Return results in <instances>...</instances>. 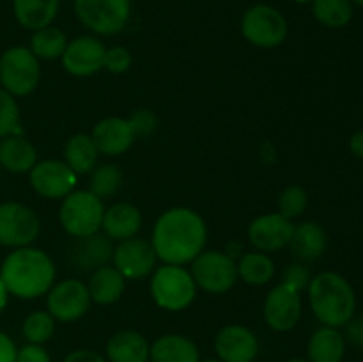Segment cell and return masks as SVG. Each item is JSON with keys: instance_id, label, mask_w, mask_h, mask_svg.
Wrapping results in <instances>:
<instances>
[{"instance_id": "obj_1", "label": "cell", "mask_w": 363, "mask_h": 362, "mask_svg": "<svg viewBox=\"0 0 363 362\" xmlns=\"http://www.w3.org/2000/svg\"><path fill=\"white\" fill-rule=\"evenodd\" d=\"M208 227L202 216L190 208H170L156 220L152 248L165 265L191 263L206 247Z\"/></svg>"}, {"instance_id": "obj_2", "label": "cell", "mask_w": 363, "mask_h": 362, "mask_svg": "<svg viewBox=\"0 0 363 362\" xmlns=\"http://www.w3.org/2000/svg\"><path fill=\"white\" fill-rule=\"evenodd\" d=\"M0 279L7 293L30 300L48 293L55 280V266L46 252L20 247L4 259Z\"/></svg>"}, {"instance_id": "obj_3", "label": "cell", "mask_w": 363, "mask_h": 362, "mask_svg": "<svg viewBox=\"0 0 363 362\" xmlns=\"http://www.w3.org/2000/svg\"><path fill=\"white\" fill-rule=\"evenodd\" d=\"M308 300L315 318L325 327L333 329L346 325L357 309L354 290L335 272H323L311 280Z\"/></svg>"}, {"instance_id": "obj_4", "label": "cell", "mask_w": 363, "mask_h": 362, "mask_svg": "<svg viewBox=\"0 0 363 362\" xmlns=\"http://www.w3.org/2000/svg\"><path fill=\"white\" fill-rule=\"evenodd\" d=\"M105 206L99 197L89 190L71 192L64 197L59 220L64 231L74 238H85L101 229Z\"/></svg>"}, {"instance_id": "obj_5", "label": "cell", "mask_w": 363, "mask_h": 362, "mask_svg": "<svg viewBox=\"0 0 363 362\" xmlns=\"http://www.w3.org/2000/svg\"><path fill=\"white\" fill-rule=\"evenodd\" d=\"M151 295L160 307L183 311L197 295V284L188 270L177 265H163L152 273Z\"/></svg>"}, {"instance_id": "obj_6", "label": "cell", "mask_w": 363, "mask_h": 362, "mask_svg": "<svg viewBox=\"0 0 363 362\" xmlns=\"http://www.w3.org/2000/svg\"><path fill=\"white\" fill-rule=\"evenodd\" d=\"M39 59L25 46H13L0 57V84L13 96H27L38 87Z\"/></svg>"}, {"instance_id": "obj_7", "label": "cell", "mask_w": 363, "mask_h": 362, "mask_svg": "<svg viewBox=\"0 0 363 362\" xmlns=\"http://www.w3.org/2000/svg\"><path fill=\"white\" fill-rule=\"evenodd\" d=\"M74 13L89 31L116 35L130 20L131 0H74Z\"/></svg>"}, {"instance_id": "obj_8", "label": "cell", "mask_w": 363, "mask_h": 362, "mask_svg": "<svg viewBox=\"0 0 363 362\" xmlns=\"http://www.w3.org/2000/svg\"><path fill=\"white\" fill-rule=\"evenodd\" d=\"M245 39L259 48H275L287 35V21L284 14L268 4L252 6L241 20Z\"/></svg>"}, {"instance_id": "obj_9", "label": "cell", "mask_w": 363, "mask_h": 362, "mask_svg": "<svg viewBox=\"0 0 363 362\" xmlns=\"http://www.w3.org/2000/svg\"><path fill=\"white\" fill-rule=\"evenodd\" d=\"M191 277L204 291L220 295L229 291L238 279V265L220 251H202L191 261Z\"/></svg>"}, {"instance_id": "obj_10", "label": "cell", "mask_w": 363, "mask_h": 362, "mask_svg": "<svg viewBox=\"0 0 363 362\" xmlns=\"http://www.w3.org/2000/svg\"><path fill=\"white\" fill-rule=\"evenodd\" d=\"M41 222L34 209L21 202L0 204V245L4 247H28L38 238Z\"/></svg>"}, {"instance_id": "obj_11", "label": "cell", "mask_w": 363, "mask_h": 362, "mask_svg": "<svg viewBox=\"0 0 363 362\" xmlns=\"http://www.w3.org/2000/svg\"><path fill=\"white\" fill-rule=\"evenodd\" d=\"M46 307L53 319L71 323L80 319L91 307V295L87 286L78 279H66L50 287Z\"/></svg>"}, {"instance_id": "obj_12", "label": "cell", "mask_w": 363, "mask_h": 362, "mask_svg": "<svg viewBox=\"0 0 363 362\" xmlns=\"http://www.w3.org/2000/svg\"><path fill=\"white\" fill-rule=\"evenodd\" d=\"M30 185L39 195L46 199H64L77 185V174L66 162L43 160L30 170Z\"/></svg>"}, {"instance_id": "obj_13", "label": "cell", "mask_w": 363, "mask_h": 362, "mask_svg": "<svg viewBox=\"0 0 363 362\" xmlns=\"http://www.w3.org/2000/svg\"><path fill=\"white\" fill-rule=\"evenodd\" d=\"M301 318L300 291L280 283L273 287L264 300V319L277 332L294 329Z\"/></svg>"}, {"instance_id": "obj_14", "label": "cell", "mask_w": 363, "mask_h": 362, "mask_svg": "<svg viewBox=\"0 0 363 362\" xmlns=\"http://www.w3.org/2000/svg\"><path fill=\"white\" fill-rule=\"evenodd\" d=\"M106 48L94 35H80L67 43L62 53V66L74 77H91L105 66Z\"/></svg>"}, {"instance_id": "obj_15", "label": "cell", "mask_w": 363, "mask_h": 362, "mask_svg": "<svg viewBox=\"0 0 363 362\" xmlns=\"http://www.w3.org/2000/svg\"><path fill=\"white\" fill-rule=\"evenodd\" d=\"M113 266L124 279H144L156 266V252L149 241L142 238H128L113 248Z\"/></svg>"}, {"instance_id": "obj_16", "label": "cell", "mask_w": 363, "mask_h": 362, "mask_svg": "<svg viewBox=\"0 0 363 362\" xmlns=\"http://www.w3.org/2000/svg\"><path fill=\"white\" fill-rule=\"evenodd\" d=\"M293 233V220L286 219L280 213L261 215L248 226V240L261 252H275L287 247Z\"/></svg>"}, {"instance_id": "obj_17", "label": "cell", "mask_w": 363, "mask_h": 362, "mask_svg": "<svg viewBox=\"0 0 363 362\" xmlns=\"http://www.w3.org/2000/svg\"><path fill=\"white\" fill-rule=\"evenodd\" d=\"M215 350L222 362H254L259 353V341L243 325H227L216 334Z\"/></svg>"}, {"instance_id": "obj_18", "label": "cell", "mask_w": 363, "mask_h": 362, "mask_svg": "<svg viewBox=\"0 0 363 362\" xmlns=\"http://www.w3.org/2000/svg\"><path fill=\"white\" fill-rule=\"evenodd\" d=\"M92 141L99 153L106 156H119L131 148L135 131L130 121L123 117H106L101 119L92 130Z\"/></svg>"}, {"instance_id": "obj_19", "label": "cell", "mask_w": 363, "mask_h": 362, "mask_svg": "<svg viewBox=\"0 0 363 362\" xmlns=\"http://www.w3.org/2000/svg\"><path fill=\"white\" fill-rule=\"evenodd\" d=\"M113 256L112 241L106 234H91L78 238L77 243L71 245L69 259L82 272H94L101 266L108 265Z\"/></svg>"}, {"instance_id": "obj_20", "label": "cell", "mask_w": 363, "mask_h": 362, "mask_svg": "<svg viewBox=\"0 0 363 362\" xmlns=\"http://www.w3.org/2000/svg\"><path fill=\"white\" fill-rule=\"evenodd\" d=\"M142 227V215L137 206L130 202H116L105 209L101 229L110 240L123 241L137 236Z\"/></svg>"}, {"instance_id": "obj_21", "label": "cell", "mask_w": 363, "mask_h": 362, "mask_svg": "<svg viewBox=\"0 0 363 362\" xmlns=\"http://www.w3.org/2000/svg\"><path fill=\"white\" fill-rule=\"evenodd\" d=\"M147 339L135 330H119L106 343V357L110 362H147Z\"/></svg>"}, {"instance_id": "obj_22", "label": "cell", "mask_w": 363, "mask_h": 362, "mask_svg": "<svg viewBox=\"0 0 363 362\" xmlns=\"http://www.w3.org/2000/svg\"><path fill=\"white\" fill-rule=\"evenodd\" d=\"M151 362H201L197 344L179 334L158 337L149 350Z\"/></svg>"}, {"instance_id": "obj_23", "label": "cell", "mask_w": 363, "mask_h": 362, "mask_svg": "<svg viewBox=\"0 0 363 362\" xmlns=\"http://www.w3.org/2000/svg\"><path fill=\"white\" fill-rule=\"evenodd\" d=\"M308 362H342L346 337L333 327H325L312 334L307 346Z\"/></svg>"}, {"instance_id": "obj_24", "label": "cell", "mask_w": 363, "mask_h": 362, "mask_svg": "<svg viewBox=\"0 0 363 362\" xmlns=\"http://www.w3.org/2000/svg\"><path fill=\"white\" fill-rule=\"evenodd\" d=\"M126 287V279L116 266H101L94 270L89 280V295L91 300L99 305H108L119 300Z\"/></svg>"}, {"instance_id": "obj_25", "label": "cell", "mask_w": 363, "mask_h": 362, "mask_svg": "<svg viewBox=\"0 0 363 362\" xmlns=\"http://www.w3.org/2000/svg\"><path fill=\"white\" fill-rule=\"evenodd\" d=\"M38 163L35 148L20 135H9L0 142V165L11 172H30Z\"/></svg>"}, {"instance_id": "obj_26", "label": "cell", "mask_w": 363, "mask_h": 362, "mask_svg": "<svg viewBox=\"0 0 363 362\" xmlns=\"http://www.w3.org/2000/svg\"><path fill=\"white\" fill-rule=\"evenodd\" d=\"M289 247L293 256H296L301 261H315L326 251L325 229L315 222H303L300 226H294Z\"/></svg>"}, {"instance_id": "obj_27", "label": "cell", "mask_w": 363, "mask_h": 362, "mask_svg": "<svg viewBox=\"0 0 363 362\" xmlns=\"http://www.w3.org/2000/svg\"><path fill=\"white\" fill-rule=\"evenodd\" d=\"M59 6L60 0H13L18 23L28 31L48 27L57 16Z\"/></svg>"}, {"instance_id": "obj_28", "label": "cell", "mask_w": 363, "mask_h": 362, "mask_svg": "<svg viewBox=\"0 0 363 362\" xmlns=\"http://www.w3.org/2000/svg\"><path fill=\"white\" fill-rule=\"evenodd\" d=\"M98 153L91 135L77 133L67 141L64 158L71 170L78 176V174H87L94 169L96 162H98Z\"/></svg>"}, {"instance_id": "obj_29", "label": "cell", "mask_w": 363, "mask_h": 362, "mask_svg": "<svg viewBox=\"0 0 363 362\" xmlns=\"http://www.w3.org/2000/svg\"><path fill=\"white\" fill-rule=\"evenodd\" d=\"M67 46V38L60 28L43 27L39 31H34V35L30 39V52L34 53L38 59L53 60L60 59Z\"/></svg>"}, {"instance_id": "obj_30", "label": "cell", "mask_w": 363, "mask_h": 362, "mask_svg": "<svg viewBox=\"0 0 363 362\" xmlns=\"http://www.w3.org/2000/svg\"><path fill=\"white\" fill-rule=\"evenodd\" d=\"M238 275L252 286H262L275 275V265L264 252H248L238 263Z\"/></svg>"}, {"instance_id": "obj_31", "label": "cell", "mask_w": 363, "mask_h": 362, "mask_svg": "<svg viewBox=\"0 0 363 362\" xmlns=\"http://www.w3.org/2000/svg\"><path fill=\"white\" fill-rule=\"evenodd\" d=\"M311 4L314 18L325 27H346L353 18V4L350 0H312Z\"/></svg>"}, {"instance_id": "obj_32", "label": "cell", "mask_w": 363, "mask_h": 362, "mask_svg": "<svg viewBox=\"0 0 363 362\" xmlns=\"http://www.w3.org/2000/svg\"><path fill=\"white\" fill-rule=\"evenodd\" d=\"M91 172L92 176L89 181V192L94 194L96 197L103 201V199L112 197L119 192L121 185H123V172L116 163H105L98 169H92Z\"/></svg>"}, {"instance_id": "obj_33", "label": "cell", "mask_w": 363, "mask_h": 362, "mask_svg": "<svg viewBox=\"0 0 363 362\" xmlns=\"http://www.w3.org/2000/svg\"><path fill=\"white\" fill-rule=\"evenodd\" d=\"M23 337L30 344H43L53 336L55 319L48 311H35L23 322Z\"/></svg>"}, {"instance_id": "obj_34", "label": "cell", "mask_w": 363, "mask_h": 362, "mask_svg": "<svg viewBox=\"0 0 363 362\" xmlns=\"http://www.w3.org/2000/svg\"><path fill=\"white\" fill-rule=\"evenodd\" d=\"M308 204V195L298 185H291V187L284 188L282 194L279 197V209L280 215L286 216V219L293 220L296 216H300L305 212Z\"/></svg>"}, {"instance_id": "obj_35", "label": "cell", "mask_w": 363, "mask_h": 362, "mask_svg": "<svg viewBox=\"0 0 363 362\" xmlns=\"http://www.w3.org/2000/svg\"><path fill=\"white\" fill-rule=\"evenodd\" d=\"M20 109L13 94L0 89V137H9L18 131Z\"/></svg>"}, {"instance_id": "obj_36", "label": "cell", "mask_w": 363, "mask_h": 362, "mask_svg": "<svg viewBox=\"0 0 363 362\" xmlns=\"http://www.w3.org/2000/svg\"><path fill=\"white\" fill-rule=\"evenodd\" d=\"M311 280V270H308L303 263H293V265H289L284 270L282 283L294 287L296 291H303L305 287H308Z\"/></svg>"}, {"instance_id": "obj_37", "label": "cell", "mask_w": 363, "mask_h": 362, "mask_svg": "<svg viewBox=\"0 0 363 362\" xmlns=\"http://www.w3.org/2000/svg\"><path fill=\"white\" fill-rule=\"evenodd\" d=\"M131 66V55L124 46H113V48L106 50L105 53V66L110 73H124L130 70Z\"/></svg>"}, {"instance_id": "obj_38", "label": "cell", "mask_w": 363, "mask_h": 362, "mask_svg": "<svg viewBox=\"0 0 363 362\" xmlns=\"http://www.w3.org/2000/svg\"><path fill=\"white\" fill-rule=\"evenodd\" d=\"M128 121H130L131 128H133L135 137H147L156 128V117L151 110H137L135 114H131V117Z\"/></svg>"}, {"instance_id": "obj_39", "label": "cell", "mask_w": 363, "mask_h": 362, "mask_svg": "<svg viewBox=\"0 0 363 362\" xmlns=\"http://www.w3.org/2000/svg\"><path fill=\"white\" fill-rule=\"evenodd\" d=\"M16 362H52L50 355L41 344H27L18 350Z\"/></svg>"}, {"instance_id": "obj_40", "label": "cell", "mask_w": 363, "mask_h": 362, "mask_svg": "<svg viewBox=\"0 0 363 362\" xmlns=\"http://www.w3.org/2000/svg\"><path fill=\"white\" fill-rule=\"evenodd\" d=\"M346 337L354 346L363 348V318H351L346 323Z\"/></svg>"}, {"instance_id": "obj_41", "label": "cell", "mask_w": 363, "mask_h": 362, "mask_svg": "<svg viewBox=\"0 0 363 362\" xmlns=\"http://www.w3.org/2000/svg\"><path fill=\"white\" fill-rule=\"evenodd\" d=\"M16 346L7 334L0 332V362H16Z\"/></svg>"}, {"instance_id": "obj_42", "label": "cell", "mask_w": 363, "mask_h": 362, "mask_svg": "<svg viewBox=\"0 0 363 362\" xmlns=\"http://www.w3.org/2000/svg\"><path fill=\"white\" fill-rule=\"evenodd\" d=\"M64 362H108L103 355L92 350H74L64 358Z\"/></svg>"}, {"instance_id": "obj_43", "label": "cell", "mask_w": 363, "mask_h": 362, "mask_svg": "<svg viewBox=\"0 0 363 362\" xmlns=\"http://www.w3.org/2000/svg\"><path fill=\"white\" fill-rule=\"evenodd\" d=\"M350 148H351V153H353L354 156L363 158V130L353 133V137H351V141H350Z\"/></svg>"}, {"instance_id": "obj_44", "label": "cell", "mask_w": 363, "mask_h": 362, "mask_svg": "<svg viewBox=\"0 0 363 362\" xmlns=\"http://www.w3.org/2000/svg\"><path fill=\"white\" fill-rule=\"evenodd\" d=\"M7 290H6V286H4V283H2V279H0V312H2V309L6 307V304H7Z\"/></svg>"}, {"instance_id": "obj_45", "label": "cell", "mask_w": 363, "mask_h": 362, "mask_svg": "<svg viewBox=\"0 0 363 362\" xmlns=\"http://www.w3.org/2000/svg\"><path fill=\"white\" fill-rule=\"evenodd\" d=\"M351 4H357V6H362L363 7V0H350Z\"/></svg>"}, {"instance_id": "obj_46", "label": "cell", "mask_w": 363, "mask_h": 362, "mask_svg": "<svg viewBox=\"0 0 363 362\" xmlns=\"http://www.w3.org/2000/svg\"><path fill=\"white\" fill-rule=\"evenodd\" d=\"M287 362H308V361H305V358H291V361Z\"/></svg>"}, {"instance_id": "obj_47", "label": "cell", "mask_w": 363, "mask_h": 362, "mask_svg": "<svg viewBox=\"0 0 363 362\" xmlns=\"http://www.w3.org/2000/svg\"><path fill=\"white\" fill-rule=\"evenodd\" d=\"M294 2H296V4H308V2H312V0H294Z\"/></svg>"}, {"instance_id": "obj_48", "label": "cell", "mask_w": 363, "mask_h": 362, "mask_svg": "<svg viewBox=\"0 0 363 362\" xmlns=\"http://www.w3.org/2000/svg\"><path fill=\"white\" fill-rule=\"evenodd\" d=\"M202 362H222V361H218V358H208V361H202Z\"/></svg>"}, {"instance_id": "obj_49", "label": "cell", "mask_w": 363, "mask_h": 362, "mask_svg": "<svg viewBox=\"0 0 363 362\" xmlns=\"http://www.w3.org/2000/svg\"><path fill=\"white\" fill-rule=\"evenodd\" d=\"M0 169H2V165H0Z\"/></svg>"}]
</instances>
